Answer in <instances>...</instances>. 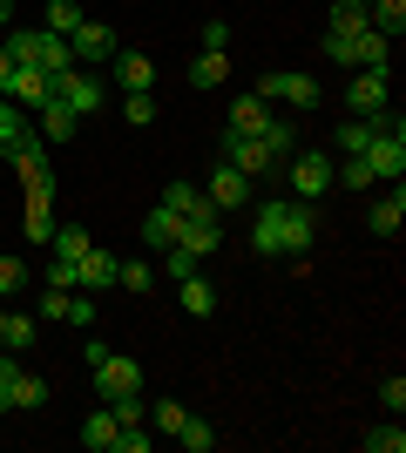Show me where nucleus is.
<instances>
[{
    "mask_svg": "<svg viewBox=\"0 0 406 453\" xmlns=\"http://www.w3.org/2000/svg\"><path fill=\"white\" fill-rule=\"evenodd\" d=\"M366 170L379 176V183H400L406 176V122L400 115H379V129H372V142H366Z\"/></svg>",
    "mask_w": 406,
    "mask_h": 453,
    "instance_id": "obj_2",
    "label": "nucleus"
},
{
    "mask_svg": "<svg viewBox=\"0 0 406 453\" xmlns=\"http://www.w3.org/2000/svg\"><path fill=\"white\" fill-rule=\"evenodd\" d=\"M163 271H170V278H190V271H203V265H196L183 244H170V250H163Z\"/></svg>",
    "mask_w": 406,
    "mask_h": 453,
    "instance_id": "obj_49",
    "label": "nucleus"
},
{
    "mask_svg": "<svg viewBox=\"0 0 406 453\" xmlns=\"http://www.w3.org/2000/svg\"><path fill=\"white\" fill-rule=\"evenodd\" d=\"M372 20H366V7H352V0H339L332 7V35H366Z\"/></svg>",
    "mask_w": 406,
    "mask_h": 453,
    "instance_id": "obj_39",
    "label": "nucleus"
},
{
    "mask_svg": "<svg viewBox=\"0 0 406 453\" xmlns=\"http://www.w3.org/2000/svg\"><path fill=\"white\" fill-rule=\"evenodd\" d=\"M20 230H27L34 244H48V237H55V196H27V217H20Z\"/></svg>",
    "mask_w": 406,
    "mask_h": 453,
    "instance_id": "obj_29",
    "label": "nucleus"
},
{
    "mask_svg": "<svg viewBox=\"0 0 406 453\" xmlns=\"http://www.w3.org/2000/svg\"><path fill=\"white\" fill-rule=\"evenodd\" d=\"M203 48L224 55V48H231V20H203Z\"/></svg>",
    "mask_w": 406,
    "mask_h": 453,
    "instance_id": "obj_51",
    "label": "nucleus"
},
{
    "mask_svg": "<svg viewBox=\"0 0 406 453\" xmlns=\"http://www.w3.org/2000/svg\"><path fill=\"white\" fill-rule=\"evenodd\" d=\"M0 345H7V352H27V345H34V319H14V311H7V332H0Z\"/></svg>",
    "mask_w": 406,
    "mask_h": 453,
    "instance_id": "obj_41",
    "label": "nucleus"
},
{
    "mask_svg": "<svg viewBox=\"0 0 406 453\" xmlns=\"http://www.w3.org/2000/svg\"><path fill=\"white\" fill-rule=\"evenodd\" d=\"M285 203V196H278ZM278 203H257V217H251V250L257 257H278Z\"/></svg>",
    "mask_w": 406,
    "mask_h": 453,
    "instance_id": "obj_26",
    "label": "nucleus"
},
{
    "mask_svg": "<svg viewBox=\"0 0 406 453\" xmlns=\"http://www.w3.org/2000/svg\"><path fill=\"white\" fill-rule=\"evenodd\" d=\"M68 325H96V291H68Z\"/></svg>",
    "mask_w": 406,
    "mask_h": 453,
    "instance_id": "obj_47",
    "label": "nucleus"
},
{
    "mask_svg": "<svg viewBox=\"0 0 406 453\" xmlns=\"http://www.w3.org/2000/svg\"><path fill=\"white\" fill-rule=\"evenodd\" d=\"M379 406L400 413V406H406V379H379Z\"/></svg>",
    "mask_w": 406,
    "mask_h": 453,
    "instance_id": "obj_52",
    "label": "nucleus"
},
{
    "mask_svg": "<svg viewBox=\"0 0 406 453\" xmlns=\"http://www.w3.org/2000/svg\"><path fill=\"white\" fill-rule=\"evenodd\" d=\"M149 426L176 434V426H183V406H176V399H156V406H149Z\"/></svg>",
    "mask_w": 406,
    "mask_h": 453,
    "instance_id": "obj_48",
    "label": "nucleus"
},
{
    "mask_svg": "<svg viewBox=\"0 0 406 453\" xmlns=\"http://www.w3.org/2000/svg\"><path fill=\"white\" fill-rule=\"evenodd\" d=\"M116 81H122V95L156 88V61H149V55H129V48H122V55H116Z\"/></svg>",
    "mask_w": 406,
    "mask_h": 453,
    "instance_id": "obj_23",
    "label": "nucleus"
},
{
    "mask_svg": "<svg viewBox=\"0 0 406 453\" xmlns=\"http://www.w3.org/2000/svg\"><path fill=\"white\" fill-rule=\"evenodd\" d=\"M372 129H379V115H352L346 129H339V156H366Z\"/></svg>",
    "mask_w": 406,
    "mask_h": 453,
    "instance_id": "obj_31",
    "label": "nucleus"
},
{
    "mask_svg": "<svg viewBox=\"0 0 406 453\" xmlns=\"http://www.w3.org/2000/svg\"><path fill=\"white\" fill-rule=\"evenodd\" d=\"M278 170L291 176V196H298V203H318L332 189V156H318V150H291Z\"/></svg>",
    "mask_w": 406,
    "mask_h": 453,
    "instance_id": "obj_3",
    "label": "nucleus"
},
{
    "mask_svg": "<svg viewBox=\"0 0 406 453\" xmlns=\"http://www.w3.org/2000/svg\"><path fill=\"white\" fill-rule=\"evenodd\" d=\"M176 230H183V217L156 203L149 217H142V244H149V250H170V244H176Z\"/></svg>",
    "mask_w": 406,
    "mask_h": 453,
    "instance_id": "obj_25",
    "label": "nucleus"
},
{
    "mask_svg": "<svg viewBox=\"0 0 406 453\" xmlns=\"http://www.w3.org/2000/svg\"><path fill=\"white\" fill-rule=\"evenodd\" d=\"M0 332H7V304H0Z\"/></svg>",
    "mask_w": 406,
    "mask_h": 453,
    "instance_id": "obj_56",
    "label": "nucleus"
},
{
    "mask_svg": "<svg viewBox=\"0 0 406 453\" xmlns=\"http://www.w3.org/2000/svg\"><path fill=\"white\" fill-rule=\"evenodd\" d=\"M14 170H20V183H27V196H55V163H48V150H34V156H20V163H14Z\"/></svg>",
    "mask_w": 406,
    "mask_h": 453,
    "instance_id": "obj_22",
    "label": "nucleus"
},
{
    "mask_svg": "<svg viewBox=\"0 0 406 453\" xmlns=\"http://www.w3.org/2000/svg\"><path fill=\"white\" fill-rule=\"evenodd\" d=\"M122 393H142V365H135L129 352H109V359L96 365V399L109 406V399H122Z\"/></svg>",
    "mask_w": 406,
    "mask_h": 453,
    "instance_id": "obj_8",
    "label": "nucleus"
},
{
    "mask_svg": "<svg viewBox=\"0 0 406 453\" xmlns=\"http://www.w3.org/2000/svg\"><path fill=\"white\" fill-rule=\"evenodd\" d=\"M7 81H14V55H7V41H0V95H7Z\"/></svg>",
    "mask_w": 406,
    "mask_h": 453,
    "instance_id": "obj_54",
    "label": "nucleus"
},
{
    "mask_svg": "<svg viewBox=\"0 0 406 453\" xmlns=\"http://www.w3.org/2000/svg\"><path fill=\"white\" fill-rule=\"evenodd\" d=\"M81 20H88V14H81V0H48V20H41V27H48V35H75Z\"/></svg>",
    "mask_w": 406,
    "mask_h": 453,
    "instance_id": "obj_34",
    "label": "nucleus"
},
{
    "mask_svg": "<svg viewBox=\"0 0 406 453\" xmlns=\"http://www.w3.org/2000/svg\"><path fill=\"white\" fill-rule=\"evenodd\" d=\"M163 210H176V217H203V210H217V203H211V196H203L196 183L170 176V183H163Z\"/></svg>",
    "mask_w": 406,
    "mask_h": 453,
    "instance_id": "obj_20",
    "label": "nucleus"
},
{
    "mask_svg": "<svg viewBox=\"0 0 406 453\" xmlns=\"http://www.w3.org/2000/svg\"><path fill=\"white\" fill-rule=\"evenodd\" d=\"M257 142H264V150H271V163H285V156L298 150V129H291L285 115H271L264 129H257Z\"/></svg>",
    "mask_w": 406,
    "mask_h": 453,
    "instance_id": "obj_30",
    "label": "nucleus"
},
{
    "mask_svg": "<svg viewBox=\"0 0 406 453\" xmlns=\"http://www.w3.org/2000/svg\"><path fill=\"white\" fill-rule=\"evenodd\" d=\"M257 95H264V102H291V109H318V102H326L318 75H305V68H271V75L257 81Z\"/></svg>",
    "mask_w": 406,
    "mask_h": 453,
    "instance_id": "obj_4",
    "label": "nucleus"
},
{
    "mask_svg": "<svg viewBox=\"0 0 406 453\" xmlns=\"http://www.w3.org/2000/svg\"><path fill=\"white\" fill-rule=\"evenodd\" d=\"M48 250H55V265H81L88 250H96V237L81 224H55V237H48Z\"/></svg>",
    "mask_w": 406,
    "mask_h": 453,
    "instance_id": "obj_19",
    "label": "nucleus"
},
{
    "mask_svg": "<svg viewBox=\"0 0 406 453\" xmlns=\"http://www.w3.org/2000/svg\"><path fill=\"white\" fill-rule=\"evenodd\" d=\"M116 284H122V291H149V284H156V265H142V257H129Z\"/></svg>",
    "mask_w": 406,
    "mask_h": 453,
    "instance_id": "obj_42",
    "label": "nucleus"
},
{
    "mask_svg": "<svg viewBox=\"0 0 406 453\" xmlns=\"http://www.w3.org/2000/svg\"><path fill=\"white\" fill-rule=\"evenodd\" d=\"M203 196H211V203L224 210V217H231V210H244V203H251V176H244V170H231V163H217V170H211V183H203Z\"/></svg>",
    "mask_w": 406,
    "mask_h": 453,
    "instance_id": "obj_11",
    "label": "nucleus"
},
{
    "mask_svg": "<svg viewBox=\"0 0 406 453\" xmlns=\"http://www.w3.org/2000/svg\"><path fill=\"white\" fill-rule=\"evenodd\" d=\"M116 278H122V257H109V250H88L75 265V291H116Z\"/></svg>",
    "mask_w": 406,
    "mask_h": 453,
    "instance_id": "obj_16",
    "label": "nucleus"
},
{
    "mask_svg": "<svg viewBox=\"0 0 406 453\" xmlns=\"http://www.w3.org/2000/svg\"><path fill=\"white\" fill-rule=\"evenodd\" d=\"M14 406H20V413H41V406H48V379H41V372H20Z\"/></svg>",
    "mask_w": 406,
    "mask_h": 453,
    "instance_id": "obj_38",
    "label": "nucleus"
},
{
    "mask_svg": "<svg viewBox=\"0 0 406 453\" xmlns=\"http://www.w3.org/2000/svg\"><path fill=\"white\" fill-rule=\"evenodd\" d=\"M41 278H48V284H61V291H75V265H48Z\"/></svg>",
    "mask_w": 406,
    "mask_h": 453,
    "instance_id": "obj_53",
    "label": "nucleus"
},
{
    "mask_svg": "<svg viewBox=\"0 0 406 453\" xmlns=\"http://www.w3.org/2000/svg\"><path fill=\"white\" fill-rule=\"evenodd\" d=\"M41 319H48V325L68 319V291H61V284H48V291H41Z\"/></svg>",
    "mask_w": 406,
    "mask_h": 453,
    "instance_id": "obj_45",
    "label": "nucleus"
},
{
    "mask_svg": "<svg viewBox=\"0 0 406 453\" xmlns=\"http://www.w3.org/2000/svg\"><path fill=\"white\" fill-rule=\"evenodd\" d=\"M400 224H406V189L393 183L387 196H372V203H366V230H372V237H400Z\"/></svg>",
    "mask_w": 406,
    "mask_h": 453,
    "instance_id": "obj_14",
    "label": "nucleus"
},
{
    "mask_svg": "<svg viewBox=\"0 0 406 453\" xmlns=\"http://www.w3.org/2000/svg\"><path fill=\"white\" fill-rule=\"evenodd\" d=\"M224 81H231V55H211V48H203V55L190 61V88H224Z\"/></svg>",
    "mask_w": 406,
    "mask_h": 453,
    "instance_id": "obj_28",
    "label": "nucleus"
},
{
    "mask_svg": "<svg viewBox=\"0 0 406 453\" xmlns=\"http://www.w3.org/2000/svg\"><path fill=\"white\" fill-rule=\"evenodd\" d=\"M156 434H142V426H116V453H149Z\"/></svg>",
    "mask_w": 406,
    "mask_h": 453,
    "instance_id": "obj_46",
    "label": "nucleus"
},
{
    "mask_svg": "<svg viewBox=\"0 0 406 453\" xmlns=\"http://www.w3.org/2000/svg\"><path fill=\"white\" fill-rule=\"evenodd\" d=\"M27 278H34V271L20 265V257H0V298H14V291H20Z\"/></svg>",
    "mask_w": 406,
    "mask_h": 453,
    "instance_id": "obj_43",
    "label": "nucleus"
},
{
    "mask_svg": "<svg viewBox=\"0 0 406 453\" xmlns=\"http://www.w3.org/2000/svg\"><path fill=\"white\" fill-rule=\"evenodd\" d=\"M359 447H366V453H406V434H400V413H393L387 426H372V434H359Z\"/></svg>",
    "mask_w": 406,
    "mask_h": 453,
    "instance_id": "obj_35",
    "label": "nucleus"
},
{
    "mask_svg": "<svg viewBox=\"0 0 406 453\" xmlns=\"http://www.w3.org/2000/svg\"><path fill=\"white\" fill-rule=\"evenodd\" d=\"M224 163H231V170H244V176L278 170V163H271V150L257 142V135H231V129H224Z\"/></svg>",
    "mask_w": 406,
    "mask_h": 453,
    "instance_id": "obj_13",
    "label": "nucleus"
},
{
    "mask_svg": "<svg viewBox=\"0 0 406 453\" xmlns=\"http://www.w3.org/2000/svg\"><path fill=\"white\" fill-rule=\"evenodd\" d=\"M326 55L339 61V68H359V61H352V35H332L326 27Z\"/></svg>",
    "mask_w": 406,
    "mask_h": 453,
    "instance_id": "obj_50",
    "label": "nucleus"
},
{
    "mask_svg": "<svg viewBox=\"0 0 406 453\" xmlns=\"http://www.w3.org/2000/svg\"><path fill=\"white\" fill-rule=\"evenodd\" d=\"M366 20H372V27H379L387 41H400V27H406V0H372Z\"/></svg>",
    "mask_w": 406,
    "mask_h": 453,
    "instance_id": "obj_33",
    "label": "nucleus"
},
{
    "mask_svg": "<svg viewBox=\"0 0 406 453\" xmlns=\"http://www.w3.org/2000/svg\"><path fill=\"white\" fill-rule=\"evenodd\" d=\"M68 55H75V68H102V61H116V35L102 20H81L68 35Z\"/></svg>",
    "mask_w": 406,
    "mask_h": 453,
    "instance_id": "obj_9",
    "label": "nucleus"
},
{
    "mask_svg": "<svg viewBox=\"0 0 406 453\" xmlns=\"http://www.w3.org/2000/svg\"><path fill=\"white\" fill-rule=\"evenodd\" d=\"M122 115H129L135 129H149V122H156V95H149V88H135V95H122Z\"/></svg>",
    "mask_w": 406,
    "mask_h": 453,
    "instance_id": "obj_40",
    "label": "nucleus"
},
{
    "mask_svg": "<svg viewBox=\"0 0 406 453\" xmlns=\"http://www.w3.org/2000/svg\"><path fill=\"white\" fill-rule=\"evenodd\" d=\"M109 413H116V426H149V399L122 393V399H109Z\"/></svg>",
    "mask_w": 406,
    "mask_h": 453,
    "instance_id": "obj_37",
    "label": "nucleus"
},
{
    "mask_svg": "<svg viewBox=\"0 0 406 453\" xmlns=\"http://www.w3.org/2000/svg\"><path fill=\"white\" fill-rule=\"evenodd\" d=\"M332 183H339V189H372L379 176L366 170V156H346V163H332Z\"/></svg>",
    "mask_w": 406,
    "mask_h": 453,
    "instance_id": "obj_36",
    "label": "nucleus"
},
{
    "mask_svg": "<svg viewBox=\"0 0 406 453\" xmlns=\"http://www.w3.org/2000/svg\"><path fill=\"white\" fill-rule=\"evenodd\" d=\"M55 95V75H41V68H20L14 61V81H7V102H27V109H41Z\"/></svg>",
    "mask_w": 406,
    "mask_h": 453,
    "instance_id": "obj_18",
    "label": "nucleus"
},
{
    "mask_svg": "<svg viewBox=\"0 0 406 453\" xmlns=\"http://www.w3.org/2000/svg\"><path fill=\"white\" fill-rule=\"evenodd\" d=\"M352 61H359V68H387V61H393V41L379 35V27H366V35H352Z\"/></svg>",
    "mask_w": 406,
    "mask_h": 453,
    "instance_id": "obj_27",
    "label": "nucleus"
},
{
    "mask_svg": "<svg viewBox=\"0 0 406 453\" xmlns=\"http://www.w3.org/2000/svg\"><path fill=\"white\" fill-rule=\"evenodd\" d=\"M176 447L211 453V447H217V426H211V419H196V413H183V426H176Z\"/></svg>",
    "mask_w": 406,
    "mask_h": 453,
    "instance_id": "obj_32",
    "label": "nucleus"
},
{
    "mask_svg": "<svg viewBox=\"0 0 406 453\" xmlns=\"http://www.w3.org/2000/svg\"><path fill=\"white\" fill-rule=\"evenodd\" d=\"M7 20H14V0H0V27H7Z\"/></svg>",
    "mask_w": 406,
    "mask_h": 453,
    "instance_id": "obj_55",
    "label": "nucleus"
},
{
    "mask_svg": "<svg viewBox=\"0 0 406 453\" xmlns=\"http://www.w3.org/2000/svg\"><path fill=\"white\" fill-rule=\"evenodd\" d=\"M81 447L88 453H116V413H109V406H96V413L81 419Z\"/></svg>",
    "mask_w": 406,
    "mask_h": 453,
    "instance_id": "obj_24",
    "label": "nucleus"
},
{
    "mask_svg": "<svg viewBox=\"0 0 406 453\" xmlns=\"http://www.w3.org/2000/svg\"><path fill=\"white\" fill-rule=\"evenodd\" d=\"M311 237H318V210L311 203H278V257H305L311 250Z\"/></svg>",
    "mask_w": 406,
    "mask_h": 453,
    "instance_id": "obj_5",
    "label": "nucleus"
},
{
    "mask_svg": "<svg viewBox=\"0 0 406 453\" xmlns=\"http://www.w3.org/2000/svg\"><path fill=\"white\" fill-rule=\"evenodd\" d=\"M14 393H20V365L0 359V413H14Z\"/></svg>",
    "mask_w": 406,
    "mask_h": 453,
    "instance_id": "obj_44",
    "label": "nucleus"
},
{
    "mask_svg": "<svg viewBox=\"0 0 406 453\" xmlns=\"http://www.w3.org/2000/svg\"><path fill=\"white\" fill-rule=\"evenodd\" d=\"M55 102H68L75 115H96L102 102H109V81L88 75V68H61L55 75Z\"/></svg>",
    "mask_w": 406,
    "mask_h": 453,
    "instance_id": "obj_6",
    "label": "nucleus"
},
{
    "mask_svg": "<svg viewBox=\"0 0 406 453\" xmlns=\"http://www.w3.org/2000/svg\"><path fill=\"white\" fill-rule=\"evenodd\" d=\"M7 55H14L20 68H41V75L75 68V55H68V35H48V27H14V35H7Z\"/></svg>",
    "mask_w": 406,
    "mask_h": 453,
    "instance_id": "obj_1",
    "label": "nucleus"
},
{
    "mask_svg": "<svg viewBox=\"0 0 406 453\" xmlns=\"http://www.w3.org/2000/svg\"><path fill=\"white\" fill-rule=\"evenodd\" d=\"M176 304H183L190 319H211L217 311V284L203 278V271H190V278H176Z\"/></svg>",
    "mask_w": 406,
    "mask_h": 453,
    "instance_id": "obj_17",
    "label": "nucleus"
},
{
    "mask_svg": "<svg viewBox=\"0 0 406 453\" xmlns=\"http://www.w3.org/2000/svg\"><path fill=\"white\" fill-rule=\"evenodd\" d=\"M34 150H48V142H41L34 122H27L7 95H0V156H7V163H20V156H34Z\"/></svg>",
    "mask_w": 406,
    "mask_h": 453,
    "instance_id": "obj_7",
    "label": "nucleus"
},
{
    "mask_svg": "<svg viewBox=\"0 0 406 453\" xmlns=\"http://www.w3.org/2000/svg\"><path fill=\"white\" fill-rule=\"evenodd\" d=\"M264 122H271V102H264V95H237V102H231V135H257V129H264Z\"/></svg>",
    "mask_w": 406,
    "mask_h": 453,
    "instance_id": "obj_21",
    "label": "nucleus"
},
{
    "mask_svg": "<svg viewBox=\"0 0 406 453\" xmlns=\"http://www.w3.org/2000/svg\"><path fill=\"white\" fill-rule=\"evenodd\" d=\"M176 244L190 250L196 265L211 257L217 244H224V210H203V217H183V230H176Z\"/></svg>",
    "mask_w": 406,
    "mask_h": 453,
    "instance_id": "obj_10",
    "label": "nucleus"
},
{
    "mask_svg": "<svg viewBox=\"0 0 406 453\" xmlns=\"http://www.w3.org/2000/svg\"><path fill=\"white\" fill-rule=\"evenodd\" d=\"M387 102H393V88H387V68H359V75H352V88H346V109H359V115H387Z\"/></svg>",
    "mask_w": 406,
    "mask_h": 453,
    "instance_id": "obj_12",
    "label": "nucleus"
},
{
    "mask_svg": "<svg viewBox=\"0 0 406 453\" xmlns=\"http://www.w3.org/2000/svg\"><path fill=\"white\" fill-rule=\"evenodd\" d=\"M75 129H81V115L68 109V102H55V95H48V102H41V122H34V135L48 142V150H55V142H75Z\"/></svg>",
    "mask_w": 406,
    "mask_h": 453,
    "instance_id": "obj_15",
    "label": "nucleus"
}]
</instances>
